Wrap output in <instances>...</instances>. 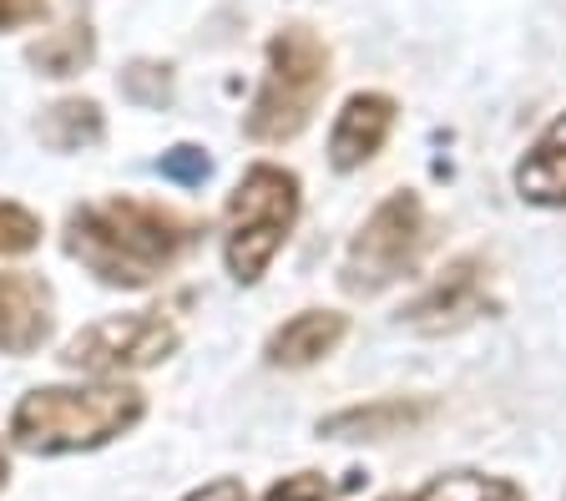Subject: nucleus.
Returning a JSON list of instances; mask_svg holds the SVG:
<instances>
[{"instance_id":"obj_1","label":"nucleus","mask_w":566,"mask_h":501,"mask_svg":"<svg viewBox=\"0 0 566 501\" xmlns=\"http://www.w3.org/2000/svg\"><path fill=\"white\" fill-rule=\"evenodd\" d=\"M202 228L153 198H96L66 218V253L112 289H147L172 269Z\"/></svg>"},{"instance_id":"obj_2","label":"nucleus","mask_w":566,"mask_h":501,"mask_svg":"<svg viewBox=\"0 0 566 501\" xmlns=\"http://www.w3.org/2000/svg\"><path fill=\"white\" fill-rule=\"evenodd\" d=\"M147 416V395L127 380L41 385L11 410V441L31 456H71L127 436Z\"/></svg>"},{"instance_id":"obj_3","label":"nucleus","mask_w":566,"mask_h":501,"mask_svg":"<svg viewBox=\"0 0 566 501\" xmlns=\"http://www.w3.org/2000/svg\"><path fill=\"white\" fill-rule=\"evenodd\" d=\"M324 92H329V46L308 25H283L269 41V66L243 112V132L269 147L294 143L314 122Z\"/></svg>"},{"instance_id":"obj_4","label":"nucleus","mask_w":566,"mask_h":501,"mask_svg":"<svg viewBox=\"0 0 566 501\" xmlns=\"http://www.w3.org/2000/svg\"><path fill=\"white\" fill-rule=\"evenodd\" d=\"M298 223V178L279 163H253L228 192L223 263L238 284H259Z\"/></svg>"},{"instance_id":"obj_5","label":"nucleus","mask_w":566,"mask_h":501,"mask_svg":"<svg viewBox=\"0 0 566 501\" xmlns=\"http://www.w3.org/2000/svg\"><path fill=\"white\" fill-rule=\"evenodd\" d=\"M424 249V203L415 192H389L385 203L359 223L339 263V284L349 294H385L389 284L415 274Z\"/></svg>"},{"instance_id":"obj_6","label":"nucleus","mask_w":566,"mask_h":501,"mask_svg":"<svg viewBox=\"0 0 566 501\" xmlns=\"http://www.w3.org/2000/svg\"><path fill=\"white\" fill-rule=\"evenodd\" d=\"M172 349H177V324L163 310H132V314H106V320L86 324L61 359L82 375L122 380L127 370L163 365Z\"/></svg>"},{"instance_id":"obj_7","label":"nucleus","mask_w":566,"mask_h":501,"mask_svg":"<svg viewBox=\"0 0 566 501\" xmlns=\"http://www.w3.org/2000/svg\"><path fill=\"white\" fill-rule=\"evenodd\" d=\"M491 310H495L491 269H485L481 253H465V259L446 263V274H440L430 289H420L415 304H405L400 320L410 324L415 334H455Z\"/></svg>"},{"instance_id":"obj_8","label":"nucleus","mask_w":566,"mask_h":501,"mask_svg":"<svg viewBox=\"0 0 566 501\" xmlns=\"http://www.w3.org/2000/svg\"><path fill=\"white\" fill-rule=\"evenodd\" d=\"M56 330V294L41 274H0V355H35Z\"/></svg>"},{"instance_id":"obj_9","label":"nucleus","mask_w":566,"mask_h":501,"mask_svg":"<svg viewBox=\"0 0 566 501\" xmlns=\"http://www.w3.org/2000/svg\"><path fill=\"white\" fill-rule=\"evenodd\" d=\"M395 117H400L395 96H385V92H354L349 102L339 107L334 127H329V163L339 167V173L365 167L369 157H375L379 147L389 143Z\"/></svg>"},{"instance_id":"obj_10","label":"nucleus","mask_w":566,"mask_h":501,"mask_svg":"<svg viewBox=\"0 0 566 501\" xmlns=\"http://www.w3.org/2000/svg\"><path fill=\"white\" fill-rule=\"evenodd\" d=\"M344 334H349V320H344L339 310H298L294 320H283L279 330L269 334L263 359L279 365V370H304V365L329 359L334 349L344 345Z\"/></svg>"},{"instance_id":"obj_11","label":"nucleus","mask_w":566,"mask_h":501,"mask_svg":"<svg viewBox=\"0 0 566 501\" xmlns=\"http://www.w3.org/2000/svg\"><path fill=\"white\" fill-rule=\"evenodd\" d=\"M430 410H436L430 400L389 395V400H369V406H349V410L324 416L318 420V436H329V441H379V436H405V430L424 426Z\"/></svg>"},{"instance_id":"obj_12","label":"nucleus","mask_w":566,"mask_h":501,"mask_svg":"<svg viewBox=\"0 0 566 501\" xmlns=\"http://www.w3.org/2000/svg\"><path fill=\"white\" fill-rule=\"evenodd\" d=\"M516 192L536 208H566V112L521 157Z\"/></svg>"},{"instance_id":"obj_13","label":"nucleus","mask_w":566,"mask_h":501,"mask_svg":"<svg viewBox=\"0 0 566 501\" xmlns=\"http://www.w3.org/2000/svg\"><path fill=\"white\" fill-rule=\"evenodd\" d=\"M35 132H41V143L56 147V153H82V147H96L106 137V117L92 96H61L56 107L41 112Z\"/></svg>"},{"instance_id":"obj_14","label":"nucleus","mask_w":566,"mask_h":501,"mask_svg":"<svg viewBox=\"0 0 566 501\" xmlns=\"http://www.w3.org/2000/svg\"><path fill=\"white\" fill-rule=\"evenodd\" d=\"M92 56H96V36L86 21H66L61 31L41 36L31 51H25V61L41 66V76H76L92 66Z\"/></svg>"},{"instance_id":"obj_15","label":"nucleus","mask_w":566,"mask_h":501,"mask_svg":"<svg viewBox=\"0 0 566 501\" xmlns=\"http://www.w3.org/2000/svg\"><path fill=\"white\" fill-rule=\"evenodd\" d=\"M410 501H526V491L506 477H485V471H446V477L424 481Z\"/></svg>"},{"instance_id":"obj_16","label":"nucleus","mask_w":566,"mask_h":501,"mask_svg":"<svg viewBox=\"0 0 566 501\" xmlns=\"http://www.w3.org/2000/svg\"><path fill=\"white\" fill-rule=\"evenodd\" d=\"M35 243H41V218L25 203H0V259L31 253Z\"/></svg>"},{"instance_id":"obj_17","label":"nucleus","mask_w":566,"mask_h":501,"mask_svg":"<svg viewBox=\"0 0 566 501\" xmlns=\"http://www.w3.org/2000/svg\"><path fill=\"white\" fill-rule=\"evenodd\" d=\"M263 501H334V487L318 471H294V477L273 481Z\"/></svg>"},{"instance_id":"obj_18","label":"nucleus","mask_w":566,"mask_h":501,"mask_svg":"<svg viewBox=\"0 0 566 501\" xmlns=\"http://www.w3.org/2000/svg\"><path fill=\"white\" fill-rule=\"evenodd\" d=\"M163 173L172 182H188V188H192V182H202L212 173V163H208V153H202V147L182 143V147H172V153H163Z\"/></svg>"},{"instance_id":"obj_19","label":"nucleus","mask_w":566,"mask_h":501,"mask_svg":"<svg viewBox=\"0 0 566 501\" xmlns=\"http://www.w3.org/2000/svg\"><path fill=\"white\" fill-rule=\"evenodd\" d=\"M46 15V0H0V31H21Z\"/></svg>"},{"instance_id":"obj_20","label":"nucleus","mask_w":566,"mask_h":501,"mask_svg":"<svg viewBox=\"0 0 566 501\" xmlns=\"http://www.w3.org/2000/svg\"><path fill=\"white\" fill-rule=\"evenodd\" d=\"M182 501H248V491H243V481L238 477H218V481H208V487L188 491Z\"/></svg>"},{"instance_id":"obj_21","label":"nucleus","mask_w":566,"mask_h":501,"mask_svg":"<svg viewBox=\"0 0 566 501\" xmlns=\"http://www.w3.org/2000/svg\"><path fill=\"white\" fill-rule=\"evenodd\" d=\"M6 477H11V466H6V451H0V487H6Z\"/></svg>"},{"instance_id":"obj_22","label":"nucleus","mask_w":566,"mask_h":501,"mask_svg":"<svg viewBox=\"0 0 566 501\" xmlns=\"http://www.w3.org/2000/svg\"><path fill=\"white\" fill-rule=\"evenodd\" d=\"M385 501H405V497H385Z\"/></svg>"}]
</instances>
